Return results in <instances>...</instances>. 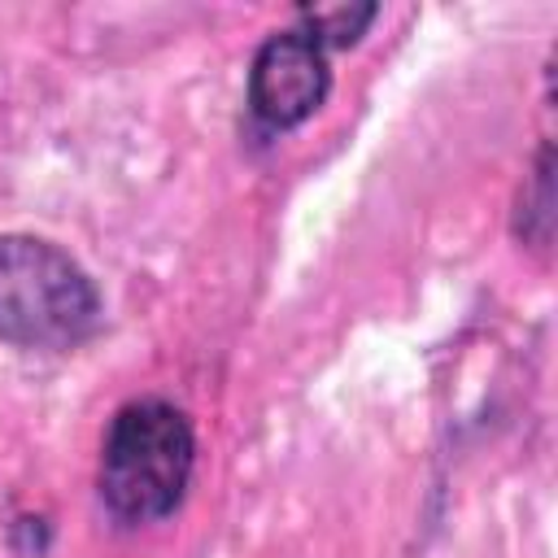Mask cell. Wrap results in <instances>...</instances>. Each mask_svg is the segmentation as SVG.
Returning <instances> with one entry per match:
<instances>
[{"mask_svg":"<svg viewBox=\"0 0 558 558\" xmlns=\"http://www.w3.org/2000/svg\"><path fill=\"white\" fill-rule=\"evenodd\" d=\"M331 92V70H327V48L305 31H279L270 35L248 74V105L266 126H301L310 113Z\"/></svg>","mask_w":558,"mask_h":558,"instance_id":"cell-3","label":"cell"},{"mask_svg":"<svg viewBox=\"0 0 558 558\" xmlns=\"http://www.w3.org/2000/svg\"><path fill=\"white\" fill-rule=\"evenodd\" d=\"M100 318V292L87 270L35 235H0V340L61 349Z\"/></svg>","mask_w":558,"mask_h":558,"instance_id":"cell-2","label":"cell"},{"mask_svg":"<svg viewBox=\"0 0 558 558\" xmlns=\"http://www.w3.org/2000/svg\"><path fill=\"white\" fill-rule=\"evenodd\" d=\"M375 4H357V9H349V4H336V9H318V13H305V31L323 44V48H349V44H357V35L375 22Z\"/></svg>","mask_w":558,"mask_h":558,"instance_id":"cell-4","label":"cell"},{"mask_svg":"<svg viewBox=\"0 0 558 558\" xmlns=\"http://www.w3.org/2000/svg\"><path fill=\"white\" fill-rule=\"evenodd\" d=\"M549 222H554V196H549V144H545L536 161V179H532V201H519V235L545 244Z\"/></svg>","mask_w":558,"mask_h":558,"instance_id":"cell-5","label":"cell"},{"mask_svg":"<svg viewBox=\"0 0 558 558\" xmlns=\"http://www.w3.org/2000/svg\"><path fill=\"white\" fill-rule=\"evenodd\" d=\"M196 466V436L179 405L161 397L131 401L113 414L100 445V497L122 523L166 519Z\"/></svg>","mask_w":558,"mask_h":558,"instance_id":"cell-1","label":"cell"}]
</instances>
